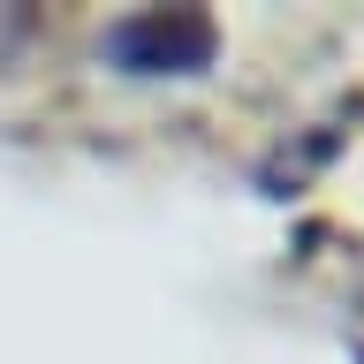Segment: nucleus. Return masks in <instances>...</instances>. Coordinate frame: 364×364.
Masks as SVG:
<instances>
[{
    "label": "nucleus",
    "mask_w": 364,
    "mask_h": 364,
    "mask_svg": "<svg viewBox=\"0 0 364 364\" xmlns=\"http://www.w3.org/2000/svg\"><path fill=\"white\" fill-rule=\"evenodd\" d=\"M107 61L129 76H198L213 61V16L198 8H144L107 31Z\"/></svg>",
    "instance_id": "nucleus-1"
}]
</instances>
